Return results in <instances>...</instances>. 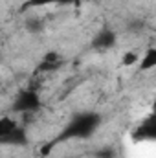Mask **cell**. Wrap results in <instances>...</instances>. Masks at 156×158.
Listing matches in <instances>:
<instances>
[{
  "instance_id": "cell-12",
  "label": "cell",
  "mask_w": 156,
  "mask_h": 158,
  "mask_svg": "<svg viewBox=\"0 0 156 158\" xmlns=\"http://www.w3.org/2000/svg\"><path fill=\"white\" fill-rule=\"evenodd\" d=\"M96 158H114V151L110 149H101L96 153Z\"/></svg>"
},
{
  "instance_id": "cell-5",
  "label": "cell",
  "mask_w": 156,
  "mask_h": 158,
  "mask_svg": "<svg viewBox=\"0 0 156 158\" xmlns=\"http://www.w3.org/2000/svg\"><path fill=\"white\" fill-rule=\"evenodd\" d=\"M156 134V127H154V121L153 119H149V121H145V123H142V127L136 131V134H134V138L136 140H145V138H154Z\"/></svg>"
},
{
  "instance_id": "cell-1",
  "label": "cell",
  "mask_w": 156,
  "mask_h": 158,
  "mask_svg": "<svg viewBox=\"0 0 156 158\" xmlns=\"http://www.w3.org/2000/svg\"><path fill=\"white\" fill-rule=\"evenodd\" d=\"M101 118L94 112H84L79 114L72 119L66 127V131L61 134L59 140H66V138H88L90 134H94V131L97 129Z\"/></svg>"
},
{
  "instance_id": "cell-8",
  "label": "cell",
  "mask_w": 156,
  "mask_h": 158,
  "mask_svg": "<svg viewBox=\"0 0 156 158\" xmlns=\"http://www.w3.org/2000/svg\"><path fill=\"white\" fill-rule=\"evenodd\" d=\"M142 70H151V68H154L156 66V50L154 48H149L147 50V53L142 57Z\"/></svg>"
},
{
  "instance_id": "cell-2",
  "label": "cell",
  "mask_w": 156,
  "mask_h": 158,
  "mask_svg": "<svg viewBox=\"0 0 156 158\" xmlns=\"http://www.w3.org/2000/svg\"><path fill=\"white\" fill-rule=\"evenodd\" d=\"M40 109V98L37 92L33 90H22L17 99L13 101V112H20V114H30Z\"/></svg>"
},
{
  "instance_id": "cell-11",
  "label": "cell",
  "mask_w": 156,
  "mask_h": 158,
  "mask_svg": "<svg viewBox=\"0 0 156 158\" xmlns=\"http://www.w3.org/2000/svg\"><path fill=\"white\" fill-rule=\"evenodd\" d=\"M74 0H31L28 6H50V4H59V6H63V4H72Z\"/></svg>"
},
{
  "instance_id": "cell-4",
  "label": "cell",
  "mask_w": 156,
  "mask_h": 158,
  "mask_svg": "<svg viewBox=\"0 0 156 158\" xmlns=\"http://www.w3.org/2000/svg\"><path fill=\"white\" fill-rule=\"evenodd\" d=\"M2 145H24L26 143V132L18 127L17 131H13L11 134H7L6 138L0 140Z\"/></svg>"
},
{
  "instance_id": "cell-6",
  "label": "cell",
  "mask_w": 156,
  "mask_h": 158,
  "mask_svg": "<svg viewBox=\"0 0 156 158\" xmlns=\"http://www.w3.org/2000/svg\"><path fill=\"white\" fill-rule=\"evenodd\" d=\"M17 129H18V123L15 119L9 118V116H2L0 118V140L6 138L7 134H11L13 131H17Z\"/></svg>"
},
{
  "instance_id": "cell-7",
  "label": "cell",
  "mask_w": 156,
  "mask_h": 158,
  "mask_svg": "<svg viewBox=\"0 0 156 158\" xmlns=\"http://www.w3.org/2000/svg\"><path fill=\"white\" fill-rule=\"evenodd\" d=\"M24 28H26L30 33L37 35V33H40V31L44 30V20H42V19H39V17H30V19H26Z\"/></svg>"
},
{
  "instance_id": "cell-9",
  "label": "cell",
  "mask_w": 156,
  "mask_h": 158,
  "mask_svg": "<svg viewBox=\"0 0 156 158\" xmlns=\"http://www.w3.org/2000/svg\"><path fill=\"white\" fill-rule=\"evenodd\" d=\"M59 64H61L59 61H44V59H42V63L39 64L37 72H51V70H57Z\"/></svg>"
},
{
  "instance_id": "cell-10",
  "label": "cell",
  "mask_w": 156,
  "mask_h": 158,
  "mask_svg": "<svg viewBox=\"0 0 156 158\" xmlns=\"http://www.w3.org/2000/svg\"><path fill=\"white\" fill-rule=\"evenodd\" d=\"M138 53L136 52H127L125 55H123V59H121V64L123 66H132V64H136L138 63Z\"/></svg>"
},
{
  "instance_id": "cell-3",
  "label": "cell",
  "mask_w": 156,
  "mask_h": 158,
  "mask_svg": "<svg viewBox=\"0 0 156 158\" xmlns=\"http://www.w3.org/2000/svg\"><path fill=\"white\" fill-rule=\"evenodd\" d=\"M94 48L97 50H110L114 44H116V33L110 31V30H103L99 31L96 37H94Z\"/></svg>"
}]
</instances>
